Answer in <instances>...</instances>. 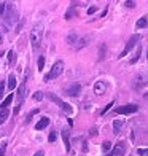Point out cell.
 Returning <instances> with one entry per match:
<instances>
[{
	"label": "cell",
	"mask_w": 148,
	"mask_h": 156,
	"mask_svg": "<svg viewBox=\"0 0 148 156\" xmlns=\"http://www.w3.org/2000/svg\"><path fill=\"white\" fill-rule=\"evenodd\" d=\"M62 140H64V145H65V150H70V139H69V132L67 131H62Z\"/></svg>",
	"instance_id": "obj_17"
},
{
	"label": "cell",
	"mask_w": 148,
	"mask_h": 156,
	"mask_svg": "<svg viewBox=\"0 0 148 156\" xmlns=\"http://www.w3.org/2000/svg\"><path fill=\"white\" fill-rule=\"evenodd\" d=\"M62 70H64V62H62V61H58V62H56L54 66L51 67L49 73L45 75V81H49V80H54V78H58V76L62 73Z\"/></svg>",
	"instance_id": "obj_2"
},
{
	"label": "cell",
	"mask_w": 148,
	"mask_h": 156,
	"mask_svg": "<svg viewBox=\"0 0 148 156\" xmlns=\"http://www.w3.org/2000/svg\"><path fill=\"white\" fill-rule=\"evenodd\" d=\"M5 5L6 3H0V15H3V13H5Z\"/></svg>",
	"instance_id": "obj_35"
},
{
	"label": "cell",
	"mask_w": 148,
	"mask_h": 156,
	"mask_svg": "<svg viewBox=\"0 0 148 156\" xmlns=\"http://www.w3.org/2000/svg\"><path fill=\"white\" fill-rule=\"evenodd\" d=\"M3 89H5V83L0 81V101L3 99Z\"/></svg>",
	"instance_id": "obj_31"
},
{
	"label": "cell",
	"mask_w": 148,
	"mask_h": 156,
	"mask_svg": "<svg viewBox=\"0 0 148 156\" xmlns=\"http://www.w3.org/2000/svg\"><path fill=\"white\" fill-rule=\"evenodd\" d=\"M33 156H45V151H41V150H40V151H37V153H35Z\"/></svg>",
	"instance_id": "obj_37"
},
{
	"label": "cell",
	"mask_w": 148,
	"mask_h": 156,
	"mask_svg": "<svg viewBox=\"0 0 148 156\" xmlns=\"http://www.w3.org/2000/svg\"><path fill=\"white\" fill-rule=\"evenodd\" d=\"M8 116H10L8 108H2V110H0V124H3L6 119H8Z\"/></svg>",
	"instance_id": "obj_15"
},
{
	"label": "cell",
	"mask_w": 148,
	"mask_h": 156,
	"mask_svg": "<svg viewBox=\"0 0 148 156\" xmlns=\"http://www.w3.org/2000/svg\"><path fill=\"white\" fill-rule=\"evenodd\" d=\"M88 41H89V37H81V38H78V41L73 45L76 49H81V48H84L88 45Z\"/></svg>",
	"instance_id": "obj_10"
},
{
	"label": "cell",
	"mask_w": 148,
	"mask_h": 156,
	"mask_svg": "<svg viewBox=\"0 0 148 156\" xmlns=\"http://www.w3.org/2000/svg\"><path fill=\"white\" fill-rule=\"evenodd\" d=\"M0 43H2V38H0Z\"/></svg>",
	"instance_id": "obj_39"
},
{
	"label": "cell",
	"mask_w": 148,
	"mask_h": 156,
	"mask_svg": "<svg viewBox=\"0 0 148 156\" xmlns=\"http://www.w3.org/2000/svg\"><path fill=\"white\" fill-rule=\"evenodd\" d=\"M37 66H38V70H41V69H43V66H45V58H43V56H40V58H38Z\"/></svg>",
	"instance_id": "obj_24"
},
{
	"label": "cell",
	"mask_w": 148,
	"mask_h": 156,
	"mask_svg": "<svg viewBox=\"0 0 148 156\" xmlns=\"http://www.w3.org/2000/svg\"><path fill=\"white\" fill-rule=\"evenodd\" d=\"M104 156H111V153H110V154H104Z\"/></svg>",
	"instance_id": "obj_38"
},
{
	"label": "cell",
	"mask_w": 148,
	"mask_h": 156,
	"mask_svg": "<svg viewBox=\"0 0 148 156\" xmlns=\"http://www.w3.org/2000/svg\"><path fill=\"white\" fill-rule=\"evenodd\" d=\"M80 91H81V86L78 83H75V84H72V86L67 89V96H78Z\"/></svg>",
	"instance_id": "obj_8"
},
{
	"label": "cell",
	"mask_w": 148,
	"mask_h": 156,
	"mask_svg": "<svg viewBox=\"0 0 148 156\" xmlns=\"http://www.w3.org/2000/svg\"><path fill=\"white\" fill-rule=\"evenodd\" d=\"M48 124H49V118L43 116V118H41L40 121L37 123V124H35V129H37V131H41V129H45V127H46Z\"/></svg>",
	"instance_id": "obj_9"
},
{
	"label": "cell",
	"mask_w": 148,
	"mask_h": 156,
	"mask_svg": "<svg viewBox=\"0 0 148 156\" xmlns=\"http://www.w3.org/2000/svg\"><path fill=\"white\" fill-rule=\"evenodd\" d=\"M11 102H13V94H10L6 99H3L2 104H0V107H2V108H6V107H8V105H10Z\"/></svg>",
	"instance_id": "obj_19"
},
{
	"label": "cell",
	"mask_w": 148,
	"mask_h": 156,
	"mask_svg": "<svg viewBox=\"0 0 148 156\" xmlns=\"http://www.w3.org/2000/svg\"><path fill=\"white\" fill-rule=\"evenodd\" d=\"M126 6H128V8H136V2H134V0H128Z\"/></svg>",
	"instance_id": "obj_32"
},
{
	"label": "cell",
	"mask_w": 148,
	"mask_h": 156,
	"mask_svg": "<svg viewBox=\"0 0 148 156\" xmlns=\"http://www.w3.org/2000/svg\"><path fill=\"white\" fill-rule=\"evenodd\" d=\"M102 150H104L105 153L111 150V144H110V142H104V144H102Z\"/></svg>",
	"instance_id": "obj_22"
},
{
	"label": "cell",
	"mask_w": 148,
	"mask_h": 156,
	"mask_svg": "<svg viewBox=\"0 0 148 156\" xmlns=\"http://www.w3.org/2000/svg\"><path fill=\"white\" fill-rule=\"evenodd\" d=\"M104 51H105V46L100 48V56H99V59H104Z\"/></svg>",
	"instance_id": "obj_36"
},
{
	"label": "cell",
	"mask_w": 148,
	"mask_h": 156,
	"mask_svg": "<svg viewBox=\"0 0 148 156\" xmlns=\"http://www.w3.org/2000/svg\"><path fill=\"white\" fill-rule=\"evenodd\" d=\"M5 151H6V142H2L0 144V156H5Z\"/></svg>",
	"instance_id": "obj_26"
},
{
	"label": "cell",
	"mask_w": 148,
	"mask_h": 156,
	"mask_svg": "<svg viewBox=\"0 0 148 156\" xmlns=\"http://www.w3.org/2000/svg\"><path fill=\"white\" fill-rule=\"evenodd\" d=\"M33 99H35V101H41V99H43V93H40V91H37V93L33 94Z\"/></svg>",
	"instance_id": "obj_30"
},
{
	"label": "cell",
	"mask_w": 148,
	"mask_h": 156,
	"mask_svg": "<svg viewBox=\"0 0 148 156\" xmlns=\"http://www.w3.org/2000/svg\"><path fill=\"white\" fill-rule=\"evenodd\" d=\"M48 140H49V142H54V140H56V134L51 132V134H49V137H48Z\"/></svg>",
	"instance_id": "obj_33"
},
{
	"label": "cell",
	"mask_w": 148,
	"mask_h": 156,
	"mask_svg": "<svg viewBox=\"0 0 148 156\" xmlns=\"http://www.w3.org/2000/svg\"><path fill=\"white\" fill-rule=\"evenodd\" d=\"M78 35H76V34H70L69 35V37H67V43H70V45H75L76 43V41H78Z\"/></svg>",
	"instance_id": "obj_20"
},
{
	"label": "cell",
	"mask_w": 148,
	"mask_h": 156,
	"mask_svg": "<svg viewBox=\"0 0 148 156\" xmlns=\"http://www.w3.org/2000/svg\"><path fill=\"white\" fill-rule=\"evenodd\" d=\"M15 62H16V51H15V49H10V51H8V64L13 66Z\"/></svg>",
	"instance_id": "obj_18"
},
{
	"label": "cell",
	"mask_w": 148,
	"mask_h": 156,
	"mask_svg": "<svg viewBox=\"0 0 148 156\" xmlns=\"http://www.w3.org/2000/svg\"><path fill=\"white\" fill-rule=\"evenodd\" d=\"M146 26H148V16H142V18L137 21V24H136L137 29H145Z\"/></svg>",
	"instance_id": "obj_12"
},
{
	"label": "cell",
	"mask_w": 148,
	"mask_h": 156,
	"mask_svg": "<svg viewBox=\"0 0 148 156\" xmlns=\"http://www.w3.org/2000/svg\"><path fill=\"white\" fill-rule=\"evenodd\" d=\"M137 153H139V156H148V148H139Z\"/></svg>",
	"instance_id": "obj_28"
},
{
	"label": "cell",
	"mask_w": 148,
	"mask_h": 156,
	"mask_svg": "<svg viewBox=\"0 0 148 156\" xmlns=\"http://www.w3.org/2000/svg\"><path fill=\"white\" fill-rule=\"evenodd\" d=\"M148 84V73H140L136 76V80H134V88L136 89H140Z\"/></svg>",
	"instance_id": "obj_5"
},
{
	"label": "cell",
	"mask_w": 148,
	"mask_h": 156,
	"mask_svg": "<svg viewBox=\"0 0 148 156\" xmlns=\"http://www.w3.org/2000/svg\"><path fill=\"white\" fill-rule=\"evenodd\" d=\"M123 126H124V121H123V119H115V121H113V132L118 134L119 131H121Z\"/></svg>",
	"instance_id": "obj_14"
},
{
	"label": "cell",
	"mask_w": 148,
	"mask_h": 156,
	"mask_svg": "<svg viewBox=\"0 0 148 156\" xmlns=\"http://www.w3.org/2000/svg\"><path fill=\"white\" fill-rule=\"evenodd\" d=\"M140 54H142V46H137V49H136V53H134V56L131 58V61H129V64H136L137 61H139V58H140Z\"/></svg>",
	"instance_id": "obj_13"
},
{
	"label": "cell",
	"mask_w": 148,
	"mask_h": 156,
	"mask_svg": "<svg viewBox=\"0 0 148 156\" xmlns=\"http://www.w3.org/2000/svg\"><path fill=\"white\" fill-rule=\"evenodd\" d=\"M75 5H76V3H75V2H72V8H70V10L67 11V15H65V19H70V18L73 16V8H75Z\"/></svg>",
	"instance_id": "obj_23"
},
{
	"label": "cell",
	"mask_w": 148,
	"mask_h": 156,
	"mask_svg": "<svg viewBox=\"0 0 148 156\" xmlns=\"http://www.w3.org/2000/svg\"><path fill=\"white\" fill-rule=\"evenodd\" d=\"M49 99H51L53 102H56V104H59V105H62V101L58 97V96H54V94H49Z\"/></svg>",
	"instance_id": "obj_27"
},
{
	"label": "cell",
	"mask_w": 148,
	"mask_h": 156,
	"mask_svg": "<svg viewBox=\"0 0 148 156\" xmlns=\"http://www.w3.org/2000/svg\"><path fill=\"white\" fill-rule=\"evenodd\" d=\"M137 41H140V35H132V37L128 40V43H126V46H124V49H123V53L119 54L118 58H124V56L128 54V53L131 51V49L137 45Z\"/></svg>",
	"instance_id": "obj_3"
},
{
	"label": "cell",
	"mask_w": 148,
	"mask_h": 156,
	"mask_svg": "<svg viewBox=\"0 0 148 156\" xmlns=\"http://www.w3.org/2000/svg\"><path fill=\"white\" fill-rule=\"evenodd\" d=\"M96 6H91V8H88V15H93V13H96Z\"/></svg>",
	"instance_id": "obj_34"
},
{
	"label": "cell",
	"mask_w": 148,
	"mask_h": 156,
	"mask_svg": "<svg viewBox=\"0 0 148 156\" xmlns=\"http://www.w3.org/2000/svg\"><path fill=\"white\" fill-rule=\"evenodd\" d=\"M26 93H27V88H26V83H23V84L19 86V89H18V101H19V102L26 97Z\"/></svg>",
	"instance_id": "obj_11"
},
{
	"label": "cell",
	"mask_w": 148,
	"mask_h": 156,
	"mask_svg": "<svg viewBox=\"0 0 148 156\" xmlns=\"http://www.w3.org/2000/svg\"><path fill=\"white\" fill-rule=\"evenodd\" d=\"M113 105H115V102H110V104L107 105V107H105V108H104V110L100 112V115H105V113H107V112H108V110H110L111 107H113Z\"/></svg>",
	"instance_id": "obj_29"
},
{
	"label": "cell",
	"mask_w": 148,
	"mask_h": 156,
	"mask_svg": "<svg viewBox=\"0 0 148 156\" xmlns=\"http://www.w3.org/2000/svg\"><path fill=\"white\" fill-rule=\"evenodd\" d=\"M61 108L64 110L65 113H69V115H70V113L73 112V108H72V105H70V104H65V102H62V105H61Z\"/></svg>",
	"instance_id": "obj_21"
},
{
	"label": "cell",
	"mask_w": 148,
	"mask_h": 156,
	"mask_svg": "<svg viewBox=\"0 0 148 156\" xmlns=\"http://www.w3.org/2000/svg\"><path fill=\"white\" fill-rule=\"evenodd\" d=\"M126 153V144L124 142H119V144L115 145L113 151H111V156H124Z\"/></svg>",
	"instance_id": "obj_6"
},
{
	"label": "cell",
	"mask_w": 148,
	"mask_h": 156,
	"mask_svg": "<svg viewBox=\"0 0 148 156\" xmlns=\"http://www.w3.org/2000/svg\"><path fill=\"white\" fill-rule=\"evenodd\" d=\"M35 113H38V108H35V110H32L29 115H27V118H26V123H30V119H32V116L35 115Z\"/></svg>",
	"instance_id": "obj_25"
},
{
	"label": "cell",
	"mask_w": 148,
	"mask_h": 156,
	"mask_svg": "<svg viewBox=\"0 0 148 156\" xmlns=\"http://www.w3.org/2000/svg\"><path fill=\"white\" fill-rule=\"evenodd\" d=\"M41 38H43V26L41 24H33L32 30H30V43H32L33 51H37V49L40 48Z\"/></svg>",
	"instance_id": "obj_1"
},
{
	"label": "cell",
	"mask_w": 148,
	"mask_h": 156,
	"mask_svg": "<svg viewBox=\"0 0 148 156\" xmlns=\"http://www.w3.org/2000/svg\"><path fill=\"white\" fill-rule=\"evenodd\" d=\"M137 110H139V107L136 104H128V105L115 108V113H118V115H129V113H136Z\"/></svg>",
	"instance_id": "obj_4"
},
{
	"label": "cell",
	"mask_w": 148,
	"mask_h": 156,
	"mask_svg": "<svg viewBox=\"0 0 148 156\" xmlns=\"http://www.w3.org/2000/svg\"><path fill=\"white\" fill-rule=\"evenodd\" d=\"M105 89H107V84H105V81H96V84H94V93L96 94H99V96H100V94H104L105 93Z\"/></svg>",
	"instance_id": "obj_7"
},
{
	"label": "cell",
	"mask_w": 148,
	"mask_h": 156,
	"mask_svg": "<svg viewBox=\"0 0 148 156\" xmlns=\"http://www.w3.org/2000/svg\"><path fill=\"white\" fill-rule=\"evenodd\" d=\"M15 88H16V76L13 75V73H10L8 75V89L13 91Z\"/></svg>",
	"instance_id": "obj_16"
}]
</instances>
